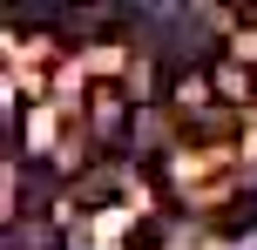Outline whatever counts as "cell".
I'll return each instance as SVG.
<instances>
[{"label":"cell","instance_id":"277c9868","mask_svg":"<svg viewBox=\"0 0 257 250\" xmlns=\"http://www.w3.org/2000/svg\"><path fill=\"white\" fill-rule=\"evenodd\" d=\"M210 81H217L223 102H250V68H237L230 54H223V61H210Z\"/></svg>","mask_w":257,"mask_h":250},{"label":"cell","instance_id":"7a4b0ae2","mask_svg":"<svg viewBox=\"0 0 257 250\" xmlns=\"http://www.w3.org/2000/svg\"><path fill=\"white\" fill-rule=\"evenodd\" d=\"M210 95H217V81H210L203 68H176V81H169V102H176L183 115H203Z\"/></svg>","mask_w":257,"mask_h":250},{"label":"cell","instance_id":"6da1fadb","mask_svg":"<svg viewBox=\"0 0 257 250\" xmlns=\"http://www.w3.org/2000/svg\"><path fill=\"white\" fill-rule=\"evenodd\" d=\"M88 129L102 135V142H122L128 135V95L115 88V81H95L88 88Z\"/></svg>","mask_w":257,"mask_h":250},{"label":"cell","instance_id":"5b68a950","mask_svg":"<svg viewBox=\"0 0 257 250\" xmlns=\"http://www.w3.org/2000/svg\"><path fill=\"white\" fill-rule=\"evenodd\" d=\"M230 61H237V68H250V61H257V27H244V34L230 41Z\"/></svg>","mask_w":257,"mask_h":250},{"label":"cell","instance_id":"3957f363","mask_svg":"<svg viewBox=\"0 0 257 250\" xmlns=\"http://www.w3.org/2000/svg\"><path fill=\"white\" fill-rule=\"evenodd\" d=\"M122 14L115 7H81V14H54V34L61 41H88V34H102V27H115Z\"/></svg>","mask_w":257,"mask_h":250}]
</instances>
